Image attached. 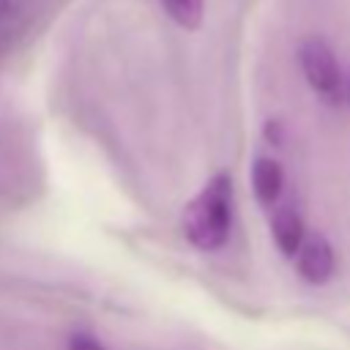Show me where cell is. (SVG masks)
I'll return each mask as SVG.
<instances>
[{
	"label": "cell",
	"mask_w": 350,
	"mask_h": 350,
	"mask_svg": "<svg viewBox=\"0 0 350 350\" xmlns=\"http://www.w3.org/2000/svg\"><path fill=\"white\" fill-rule=\"evenodd\" d=\"M230 221H232V180L227 175H216L186 208V235L197 249L213 252L224 246Z\"/></svg>",
	"instance_id": "6da1fadb"
},
{
	"label": "cell",
	"mask_w": 350,
	"mask_h": 350,
	"mask_svg": "<svg viewBox=\"0 0 350 350\" xmlns=\"http://www.w3.org/2000/svg\"><path fill=\"white\" fill-rule=\"evenodd\" d=\"M298 60H301L304 77L312 85V90L317 96H323L325 101L336 104L342 96V71H339L336 55L328 46V41L317 38V36L306 38L298 49Z\"/></svg>",
	"instance_id": "7a4b0ae2"
},
{
	"label": "cell",
	"mask_w": 350,
	"mask_h": 350,
	"mask_svg": "<svg viewBox=\"0 0 350 350\" xmlns=\"http://www.w3.org/2000/svg\"><path fill=\"white\" fill-rule=\"evenodd\" d=\"M295 257H298V273H301L304 282H309V284H325L334 276V268H336L334 246L323 235L304 238V243H301V249H298Z\"/></svg>",
	"instance_id": "3957f363"
},
{
	"label": "cell",
	"mask_w": 350,
	"mask_h": 350,
	"mask_svg": "<svg viewBox=\"0 0 350 350\" xmlns=\"http://www.w3.org/2000/svg\"><path fill=\"white\" fill-rule=\"evenodd\" d=\"M252 186H254V194L262 205H276L279 197H282V189H284V172H282V164L273 161V159H257L254 161V170H252Z\"/></svg>",
	"instance_id": "277c9868"
},
{
	"label": "cell",
	"mask_w": 350,
	"mask_h": 350,
	"mask_svg": "<svg viewBox=\"0 0 350 350\" xmlns=\"http://www.w3.org/2000/svg\"><path fill=\"white\" fill-rule=\"evenodd\" d=\"M271 232H273V241L279 246V252L284 257H295L301 243H304V219L293 211V208H279L273 221H271Z\"/></svg>",
	"instance_id": "5b68a950"
},
{
	"label": "cell",
	"mask_w": 350,
	"mask_h": 350,
	"mask_svg": "<svg viewBox=\"0 0 350 350\" xmlns=\"http://www.w3.org/2000/svg\"><path fill=\"white\" fill-rule=\"evenodd\" d=\"M164 11L170 14L172 22H178L186 30H194L202 22V8L205 0H161Z\"/></svg>",
	"instance_id": "8992f818"
},
{
	"label": "cell",
	"mask_w": 350,
	"mask_h": 350,
	"mask_svg": "<svg viewBox=\"0 0 350 350\" xmlns=\"http://www.w3.org/2000/svg\"><path fill=\"white\" fill-rule=\"evenodd\" d=\"M68 350H104V347L88 334H74L71 342H68Z\"/></svg>",
	"instance_id": "52a82bcc"
},
{
	"label": "cell",
	"mask_w": 350,
	"mask_h": 350,
	"mask_svg": "<svg viewBox=\"0 0 350 350\" xmlns=\"http://www.w3.org/2000/svg\"><path fill=\"white\" fill-rule=\"evenodd\" d=\"M347 104H350V85H347Z\"/></svg>",
	"instance_id": "ba28073f"
}]
</instances>
